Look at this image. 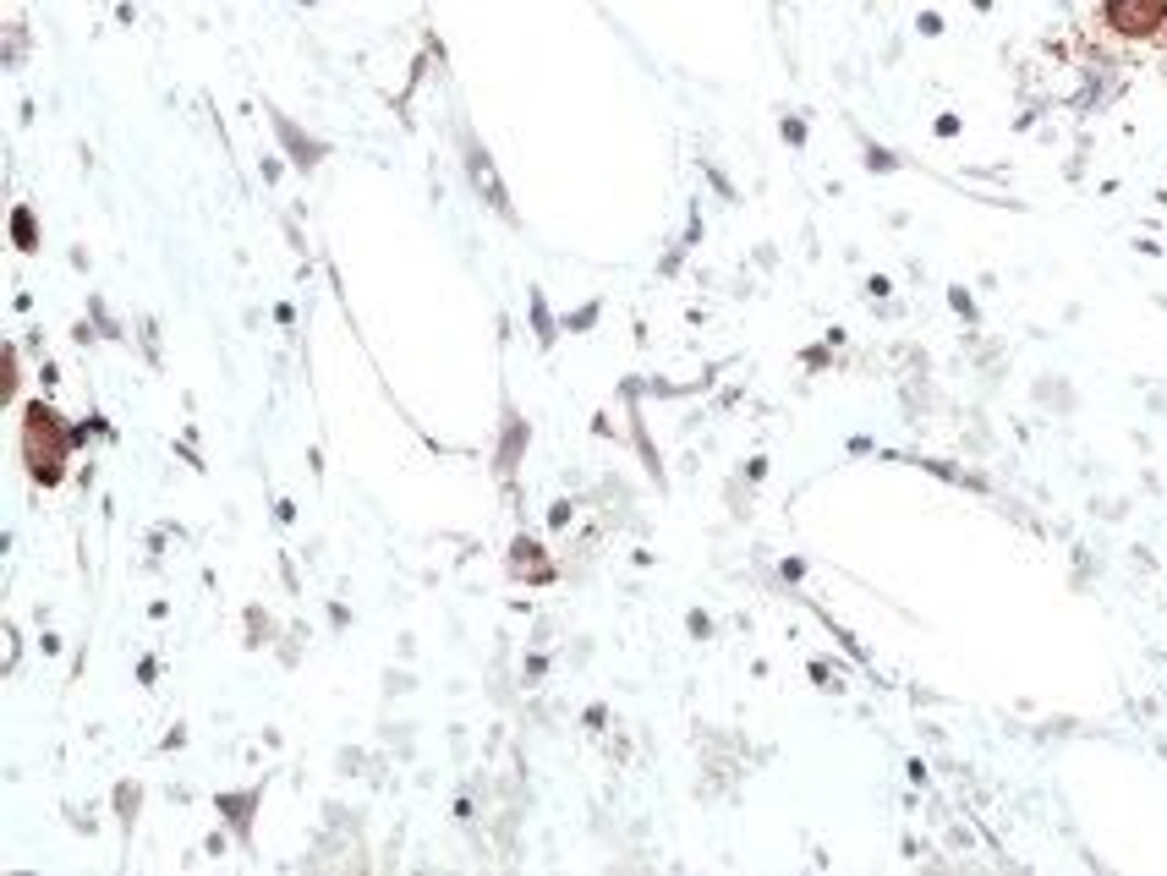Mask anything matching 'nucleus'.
I'll return each instance as SVG.
<instances>
[{
    "label": "nucleus",
    "mask_w": 1167,
    "mask_h": 876,
    "mask_svg": "<svg viewBox=\"0 0 1167 876\" xmlns=\"http://www.w3.org/2000/svg\"><path fill=\"white\" fill-rule=\"evenodd\" d=\"M78 445V438H61V422L39 405L34 416H28V461H34V472H39V483H56L61 477V455Z\"/></svg>",
    "instance_id": "f257e3e1"
},
{
    "label": "nucleus",
    "mask_w": 1167,
    "mask_h": 876,
    "mask_svg": "<svg viewBox=\"0 0 1167 876\" xmlns=\"http://www.w3.org/2000/svg\"><path fill=\"white\" fill-rule=\"evenodd\" d=\"M1162 17H1167V0H1107V23L1129 39L1151 34Z\"/></svg>",
    "instance_id": "f03ea898"
},
{
    "label": "nucleus",
    "mask_w": 1167,
    "mask_h": 876,
    "mask_svg": "<svg viewBox=\"0 0 1167 876\" xmlns=\"http://www.w3.org/2000/svg\"><path fill=\"white\" fill-rule=\"evenodd\" d=\"M274 127H280V138H285V149L296 154V165H302V170H307V165H318V149H313V143H307V138H302V132L285 121V116H274Z\"/></svg>",
    "instance_id": "7ed1b4c3"
},
{
    "label": "nucleus",
    "mask_w": 1167,
    "mask_h": 876,
    "mask_svg": "<svg viewBox=\"0 0 1167 876\" xmlns=\"http://www.w3.org/2000/svg\"><path fill=\"white\" fill-rule=\"evenodd\" d=\"M17 241H23V247H34V225H28V214H17Z\"/></svg>",
    "instance_id": "20e7f679"
}]
</instances>
